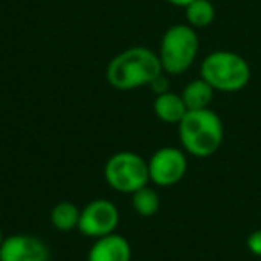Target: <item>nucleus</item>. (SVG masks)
Listing matches in <instances>:
<instances>
[{
	"mask_svg": "<svg viewBox=\"0 0 261 261\" xmlns=\"http://www.w3.org/2000/svg\"><path fill=\"white\" fill-rule=\"evenodd\" d=\"M167 2L172 6H177V8H186V6L192 4L193 0H167Z\"/></svg>",
	"mask_w": 261,
	"mask_h": 261,
	"instance_id": "nucleus-17",
	"label": "nucleus"
},
{
	"mask_svg": "<svg viewBox=\"0 0 261 261\" xmlns=\"http://www.w3.org/2000/svg\"><path fill=\"white\" fill-rule=\"evenodd\" d=\"M147 161H149L150 182L161 188H168L181 182L188 172L186 152L177 147H161Z\"/></svg>",
	"mask_w": 261,
	"mask_h": 261,
	"instance_id": "nucleus-6",
	"label": "nucleus"
},
{
	"mask_svg": "<svg viewBox=\"0 0 261 261\" xmlns=\"http://www.w3.org/2000/svg\"><path fill=\"white\" fill-rule=\"evenodd\" d=\"M120 224V211L111 200L108 199H95L88 202L81 210L79 229L88 238H102L111 232H116Z\"/></svg>",
	"mask_w": 261,
	"mask_h": 261,
	"instance_id": "nucleus-7",
	"label": "nucleus"
},
{
	"mask_svg": "<svg viewBox=\"0 0 261 261\" xmlns=\"http://www.w3.org/2000/svg\"><path fill=\"white\" fill-rule=\"evenodd\" d=\"M154 113L163 123L177 125L188 113V108H186L181 93H174V91L168 90L165 93L156 95V98H154Z\"/></svg>",
	"mask_w": 261,
	"mask_h": 261,
	"instance_id": "nucleus-10",
	"label": "nucleus"
},
{
	"mask_svg": "<svg viewBox=\"0 0 261 261\" xmlns=\"http://www.w3.org/2000/svg\"><path fill=\"white\" fill-rule=\"evenodd\" d=\"M160 56L147 47H130L116 54L106 68V81L118 91L150 86L163 75Z\"/></svg>",
	"mask_w": 261,
	"mask_h": 261,
	"instance_id": "nucleus-1",
	"label": "nucleus"
},
{
	"mask_svg": "<svg viewBox=\"0 0 261 261\" xmlns=\"http://www.w3.org/2000/svg\"><path fill=\"white\" fill-rule=\"evenodd\" d=\"M104 179L115 192L133 195L150 182L149 161L130 150L116 152L106 161Z\"/></svg>",
	"mask_w": 261,
	"mask_h": 261,
	"instance_id": "nucleus-5",
	"label": "nucleus"
},
{
	"mask_svg": "<svg viewBox=\"0 0 261 261\" xmlns=\"http://www.w3.org/2000/svg\"><path fill=\"white\" fill-rule=\"evenodd\" d=\"M185 9L188 25H192L193 29H204L215 20V6L210 0H193Z\"/></svg>",
	"mask_w": 261,
	"mask_h": 261,
	"instance_id": "nucleus-13",
	"label": "nucleus"
},
{
	"mask_svg": "<svg viewBox=\"0 0 261 261\" xmlns=\"http://www.w3.org/2000/svg\"><path fill=\"white\" fill-rule=\"evenodd\" d=\"M160 195L149 185L133 193V207L140 217H152L160 211Z\"/></svg>",
	"mask_w": 261,
	"mask_h": 261,
	"instance_id": "nucleus-14",
	"label": "nucleus"
},
{
	"mask_svg": "<svg viewBox=\"0 0 261 261\" xmlns=\"http://www.w3.org/2000/svg\"><path fill=\"white\" fill-rule=\"evenodd\" d=\"M200 77L215 91L236 93L250 81V66L240 54L231 50H215L200 63Z\"/></svg>",
	"mask_w": 261,
	"mask_h": 261,
	"instance_id": "nucleus-3",
	"label": "nucleus"
},
{
	"mask_svg": "<svg viewBox=\"0 0 261 261\" xmlns=\"http://www.w3.org/2000/svg\"><path fill=\"white\" fill-rule=\"evenodd\" d=\"M182 100H185L188 111H193V109H206L210 108V104L213 102L215 97V90L210 83L199 77L195 81H190L185 86L181 93Z\"/></svg>",
	"mask_w": 261,
	"mask_h": 261,
	"instance_id": "nucleus-11",
	"label": "nucleus"
},
{
	"mask_svg": "<svg viewBox=\"0 0 261 261\" xmlns=\"http://www.w3.org/2000/svg\"><path fill=\"white\" fill-rule=\"evenodd\" d=\"M130 243L122 234L111 232L97 238L88 252V261H130Z\"/></svg>",
	"mask_w": 261,
	"mask_h": 261,
	"instance_id": "nucleus-9",
	"label": "nucleus"
},
{
	"mask_svg": "<svg viewBox=\"0 0 261 261\" xmlns=\"http://www.w3.org/2000/svg\"><path fill=\"white\" fill-rule=\"evenodd\" d=\"M179 142L186 154L210 158L224 143V123L213 109H193L177 123Z\"/></svg>",
	"mask_w": 261,
	"mask_h": 261,
	"instance_id": "nucleus-2",
	"label": "nucleus"
},
{
	"mask_svg": "<svg viewBox=\"0 0 261 261\" xmlns=\"http://www.w3.org/2000/svg\"><path fill=\"white\" fill-rule=\"evenodd\" d=\"M247 249L250 254L261 257V229H256L247 236Z\"/></svg>",
	"mask_w": 261,
	"mask_h": 261,
	"instance_id": "nucleus-15",
	"label": "nucleus"
},
{
	"mask_svg": "<svg viewBox=\"0 0 261 261\" xmlns=\"http://www.w3.org/2000/svg\"><path fill=\"white\" fill-rule=\"evenodd\" d=\"M81 218V210L73 202L63 200V202L56 204L50 211V224L59 231H72L77 229Z\"/></svg>",
	"mask_w": 261,
	"mask_h": 261,
	"instance_id": "nucleus-12",
	"label": "nucleus"
},
{
	"mask_svg": "<svg viewBox=\"0 0 261 261\" xmlns=\"http://www.w3.org/2000/svg\"><path fill=\"white\" fill-rule=\"evenodd\" d=\"M199 54V36L192 25H172L161 38L160 61L168 75H181L195 63Z\"/></svg>",
	"mask_w": 261,
	"mask_h": 261,
	"instance_id": "nucleus-4",
	"label": "nucleus"
},
{
	"mask_svg": "<svg viewBox=\"0 0 261 261\" xmlns=\"http://www.w3.org/2000/svg\"><path fill=\"white\" fill-rule=\"evenodd\" d=\"M0 261H50V250L36 236L18 232L4 240Z\"/></svg>",
	"mask_w": 261,
	"mask_h": 261,
	"instance_id": "nucleus-8",
	"label": "nucleus"
},
{
	"mask_svg": "<svg viewBox=\"0 0 261 261\" xmlns=\"http://www.w3.org/2000/svg\"><path fill=\"white\" fill-rule=\"evenodd\" d=\"M6 236H4V231H2V227H0V249H2V243H4Z\"/></svg>",
	"mask_w": 261,
	"mask_h": 261,
	"instance_id": "nucleus-18",
	"label": "nucleus"
},
{
	"mask_svg": "<svg viewBox=\"0 0 261 261\" xmlns=\"http://www.w3.org/2000/svg\"><path fill=\"white\" fill-rule=\"evenodd\" d=\"M150 88L154 90V93L156 95H160V93H165V91H168V79L165 77V73L163 75H160L156 81H154L152 84H150Z\"/></svg>",
	"mask_w": 261,
	"mask_h": 261,
	"instance_id": "nucleus-16",
	"label": "nucleus"
}]
</instances>
